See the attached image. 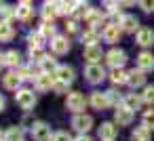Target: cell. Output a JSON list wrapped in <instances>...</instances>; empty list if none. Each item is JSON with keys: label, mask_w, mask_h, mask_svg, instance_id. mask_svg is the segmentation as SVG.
I'll use <instances>...</instances> for the list:
<instances>
[{"label": "cell", "mask_w": 154, "mask_h": 141, "mask_svg": "<svg viewBox=\"0 0 154 141\" xmlns=\"http://www.w3.org/2000/svg\"><path fill=\"white\" fill-rule=\"evenodd\" d=\"M53 141H72V137H70L66 130H57V133L53 135Z\"/></svg>", "instance_id": "cell-40"}, {"label": "cell", "mask_w": 154, "mask_h": 141, "mask_svg": "<svg viewBox=\"0 0 154 141\" xmlns=\"http://www.w3.org/2000/svg\"><path fill=\"white\" fill-rule=\"evenodd\" d=\"M0 141H5V135H2V133H0Z\"/></svg>", "instance_id": "cell-49"}, {"label": "cell", "mask_w": 154, "mask_h": 141, "mask_svg": "<svg viewBox=\"0 0 154 141\" xmlns=\"http://www.w3.org/2000/svg\"><path fill=\"white\" fill-rule=\"evenodd\" d=\"M40 32H42L47 38H49V36H55V23H53V19H45V23H42Z\"/></svg>", "instance_id": "cell-34"}, {"label": "cell", "mask_w": 154, "mask_h": 141, "mask_svg": "<svg viewBox=\"0 0 154 141\" xmlns=\"http://www.w3.org/2000/svg\"><path fill=\"white\" fill-rule=\"evenodd\" d=\"M85 59L89 63H97L101 59V49L97 44H91V46H85Z\"/></svg>", "instance_id": "cell-22"}, {"label": "cell", "mask_w": 154, "mask_h": 141, "mask_svg": "<svg viewBox=\"0 0 154 141\" xmlns=\"http://www.w3.org/2000/svg\"><path fill=\"white\" fill-rule=\"evenodd\" d=\"M141 97H143V101H146V103L154 105V86H146V88H143V95H141Z\"/></svg>", "instance_id": "cell-36"}, {"label": "cell", "mask_w": 154, "mask_h": 141, "mask_svg": "<svg viewBox=\"0 0 154 141\" xmlns=\"http://www.w3.org/2000/svg\"><path fill=\"white\" fill-rule=\"evenodd\" d=\"M108 99H110V103H118L120 101V95L116 91H108Z\"/></svg>", "instance_id": "cell-42"}, {"label": "cell", "mask_w": 154, "mask_h": 141, "mask_svg": "<svg viewBox=\"0 0 154 141\" xmlns=\"http://www.w3.org/2000/svg\"><path fill=\"white\" fill-rule=\"evenodd\" d=\"M76 141H93V139H91V137H87V135H85V133H80V137H78V139H76Z\"/></svg>", "instance_id": "cell-46"}, {"label": "cell", "mask_w": 154, "mask_h": 141, "mask_svg": "<svg viewBox=\"0 0 154 141\" xmlns=\"http://www.w3.org/2000/svg\"><path fill=\"white\" fill-rule=\"evenodd\" d=\"M15 101H17V105H19L21 110H32V107L36 105V95H34V91L21 88V91H17Z\"/></svg>", "instance_id": "cell-1"}, {"label": "cell", "mask_w": 154, "mask_h": 141, "mask_svg": "<svg viewBox=\"0 0 154 141\" xmlns=\"http://www.w3.org/2000/svg\"><path fill=\"white\" fill-rule=\"evenodd\" d=\"M40 68H42V72H55V70H57V61H55L51 55H45V57L40 59Z\"/></svg>", "instance_id": "cell-30"}, {"label": "cell", "mask_w": 154, "mask_h": 141, "mask_svg": "<svg viewBox=\"0 0 154 141\" xmlns=\"http://www.w3.org/2000/svg\"><path fill=\"white\" fill-rule=\"evenodd\" d=\"M137 68L143 70V72H152V70H154V55L148 53V51L139 53V55H137Z\"/></svg>", "instance_id": "cell-13"}, {"label": "cell", "mask_w": 154, "mask_h": 141, "mask_svg": "<svg viewBox=\"0 0 154 141\" xmlns=\"http://www.w3.org/2000/svg\"><path fill=\"white\" fill-rule=\"evenodd\" d=\"M97 40H99V34H97V30H95V28H89V30L82 34V44H85V46L97 44Z\"/></svg>", "instance_id": "cell-26"}, {"label": "cell", "mask_w": 154, "mask_h": 141, "mask_svg": "<svg viewBox=\"0 0 154 141\" xmlns=\"http://www.w3.org/2000/svg\"><path fill=\"white\" fill-rule=\"evenodd\" d=\"M53 82H55V76H51L49 72H42L36 76V88L38 91H49L53 88Z\"/></svg>", "instance_id": "cell-14"}, {"label": "cell", "mask_w": 154, "mask_h": 141, "mask_svg": "<svg viewBox=\"0 0 154 141\" xmlns=\"http://www.w3.org/2000/svg\"><path fill=\"white\" fill-rule=\"evenodd\" d=\"M21 57H19V53L17 51H9V53H5V61H7V65H11V68H19V61Z\"/></svg>", "instance_id": "cell-31"}, {"label": "cell", "mask_w": 154, "mask_h": 141, "mask_svg": "<svg viewBox=\"0 0 154 141\" xmlns=\"http://www.w3.org/2000/svg\"><path fill=\"white\" fill-rule=\"evenodd\" d=\"M2 110H5V97L0 95V112H2Z\"/></svg>", "instance_id": "cell-47"}, {"label": "cell", "mask_w": 154, "mask_h": 141, "mask_svg": "<svg viewBox=\"0 0 154 141\" xmlns=\"http://www.w3.org/2000/svg\"><path fill=\"white\" fill-rule=\"evenodd\" d=\"M74 4H76V2H68V0H57V13H59V15H63V17H68V15H72Z\"/></svg>", "instance_id": "cell-28"}, {"label": "cell", "mask_w": 154, "mask_h": 141, "mask_svg": "<svg viewBox=\"0 0 154 141\" xmlns=\"http://www.w3.org/2000/svg\"><path fill=\"white\" fill-rule=\"evenodd\" d=\"M45 34L42 32H32V34H28V42H30V46H40L42 42H45Z\"/></svg>", "instance_id": "cell-32"}, {"label": "cell", "mask_w": 154, "mask_h": 141, "mask_svg": "<svg viewBox=\"0 0 154 141\" xmlns=\"http://www.w3.org/2000/svg\"><path fill=\"white\" fill-rule=\"evenodd\" d=\"M0 13H2V19H5V21H11L13 17H17V7H9V4H5L2 9H0Z\"/></svg>", "instance_id": "cell-33"}, {"label": "cell", "mask_w": 154, "mask_h": 141, "mask_svg": "<svg viewBox=\"0 0 154 141\" xmlns=\"http://www.w3.org/2000/svg\"><path fill=\"white\" fill-rule=\"evenodd\" d=\"M127 84L129 86H133V88H137V86H143L146 84V72L143 70H131L129 72V76H127Z\"/></svg>", "instance_id": "cell-11"}, {"label": "cell", "mask_w": 154, "mask_h": 141, "mask_svg": "<svg viewBox=\"0 0 154 141\" xmlns=\"http://www.w3.org/2000/svg\"><path fill=\"white\" fill-rule=\"evenodd\" d=\"M106 61L110 68H122L127 63V53L122 49H112L108 55H106Z\"/></svg>", "instance_id": "cell-6"}, {"label": "cell", "mask_w": 154, "mask_h": 141, "mask_svg": "<svg viewBox=\"0 0 154 141\" xmlns=\"http://www.w3.org/2000/svg\"><path fill=\"white\" fill-rule=\"evenodd\" d=\"M66 30H68V32H76V30H78L76 21H68V23H66Z\"/></svg>", "instance_id": "cell-44"}, {"label": "cell", "mask_w": 154, "mask_h": 141, "mask_svg": "<svg viewBox=\"0 0 154 141\" xmlns=\"http://www.w3.org/2000/svg\"><path fill=\"white\" fill-rule=\"evenodd\" d=\"M42 57H45V53L40 51V46H30V59H32V61H38V63H40Z\"/></svg>", "instance_id": "cell-35"}, {"label": "cell", "mask_w": 154, "mask_h": 141, "mask_svg": "<svg viewBox=\"0 0 154 141\" xmlns=\"http://www.w3.org/2000/svg\"><path fill=\"white\" fill-rule=\"evenodd\" d=\"M53 91H55V93H66V91H68V82L55 78V82H53Z\"/></svg>", "instance_id": "cell-39"}, {"label": "cell", "mask_w": 154, "mask_h": 141, "mask_svg": "<svg viewBox=\"0 0 154 141\" xmlns=\"http://www.w3.org/2000/svg\"><path fill=\"white\" fill-rule=\"evenodd\" d=\"M17 74L21 76V80H30V78H36V76L32 74V70H30V68H21V65L17 68Z\"/></svg>", "instance_id": "cell-38"}, {"label": "cell", "mask_w": 154, "mask_h": 141, "mask_svg": "<svg viewBox=\"0 0 154 141\" xmlns=\"http://www.w3.org/2000/svg\"><path fill=\"white\" fill-rule=\"evenodd\" d=\"M116 133H118V128H116L112 122H103V124L99 126V139H103V141H114Z\"/></svg>", "instance_id": "cell-16"}, {"label": "cell", "mask_w": 154, "mask_h": 141, "mask_svg": "<svg viewBox=\"0 0 154 141\" xmlns=\"http://www.w3.org/2000/svg\"><path fill=\"white\" fill-rule=\"evenodd\" d=\"M51 49H53L55 55H66V53L70 51V40H68L66 36H53Z\"/></svg>", "instance_id": "cell-9"}, {"label": "cell", "mask_w": 154, "mask_h": 141, "mask_svg": "<svg viewBox=\"0 0 154 141\" xmlns=\"http://www.w3.org/2000/svg\"><path fill=\"white\" fill-rule=\"evenodd\" d=\"M85 78H87L91 84H97V82H101V80L106 78V72H103L101 65H97V63H89L87 70H85Z\"/></svg>", "instance_id": "cell-4"}, {"label": "cell", "mask_w": 154, "mask_h": 141, "mask_svg": "<svg viewBox=\"0 0 154 141\" xmlns=\"http://www.w3.org/2000/svg\"><path fill=\"white\" fill-rule=\"evenodd\" d=\"M72 2H85V0H72Z\"/></svg>", "instance_id": "cell-50"}, {"label": "cell", "mask_w": 154, "mask_h": 141, "mask_svg": "<svg viewBox=\"0 0 154 141\" xmlns=\"http://www.w3.org/2000/svg\"><path fill=\"white\" fill-rule=\"evenodd\" d=\"M114 120L118 126H129L133 122V110H129L125 103L122 105H116V112H114Z\"/></svg>", "instance_id": "cell-3"}, {"label": "cell", "mask_w": 154, "mask_h": 141, "mask_svg": "<svg viewBox=\"0 0 154 141\" xmlns=\"http://www.w3.org/2000/svg\"><path fill=\"white\" fill-rule=\"evenodd\" d=\"M13 36H15V30H13V26H11V21H0V42H9V40H13Z\"/></svg>", "instance_id": "cell-19"}, {"label": "cell", "mask_w": 154, "mask_h": 141, "mask_svg": "<svg viewBox=\"0 0 154 141\" xmlns=\"http://www.w3.org/2000/svg\"><path fill=\"white\" fill-rule=\"evenodd\" d=\"M0 9H2V0H0Z\"/></svg>", "instance_id": "cell-51"}, {"label": "cell", "mask_w": 154, "mask_h": 141, "mask_svg": "<svg viewBox=\"0 0 154 141\" xmlns=\"http://www.w3.org/2000/svg\"><path fill=\"white\" fill-rule=\"evenodd\" d=\"M120 30H122V32H137V30H139V21H137V17H133V15H125L122 21H120Z\"/></svg>", "instance_id": "cell-20"}, {"label": "cell", "mask_w": 154, "mask_h": 141, "mask_svg": "<svg viewBox=\"0 0 154 141\" xmlns=\"http://www.w3.org/2000/svg\"><path fill=\"white\" fill-rule=\"evenodd\" d=\"M131 139H133V141H150V128H148L146 124L135 126V130H133Z\"/></svg>", "instance_id": "cell-25"}, {"label": "cell", "mask_w": 154, "mask_h": 141, "mask_svg": "<svg viewBox=\"0 0 154 141\" xmlns=\"http://www.w3.org/2000/svg\"><path fill=\"white\" fill-rule=\"evenodd\" d=\"M5 141H23V130L17 128V126H11L5 133Z\"/></svg>", "instance_id": "cell-29"}, {"label": "cell", "mask_w": 154, "mask_h": 141, "mask_svg": "<svg viewBox=\"0 0 154 141\" xmlns=\"http://www.w3.org/2000/svg\"><path fill=\"white\" fill-rule=\"evenodd\" d=\"M118 2H120L122 7H131V4H135V0H118Z\"/></svg>", "instance_id": "cell-45"}, {"label": "cell", "mask_w": 154, "mask_h": 141, "mask_svg": "<svg viewBox=\"0 0 154 141\" xmlns=\"http://www.w3.org/2000/svg\"><path fill=\"white\" fill-rule=\"evenodd\" d=\"M127 76H129V74H125L122 68H112V72H110V80H112L114 84H125V82H127Z\"/></svg>", "instance_id": "cell-27"}, {"label": "cell", "mask_w": 154, "mask_h": 141, "mask_svg": "<svg viewBox=\"0 0 154 141\" xmlns=\"http://www.w3.org/2000/svg\"><path fill=\"white\" fill-rule=\"evenodd\" d=\"M85 21H87L89 28H97V26L101 23V13H99L97 9H87V13H85Z\"/></svg>", "instance_id": "cell-21"}, {"label": "cell", "mask_w": 154, "mask_h": 141, "mask_svg": "<svg viewBox=\"0 0 154 141\" xmlns=\"http://www.w3.org/2000/svg\"><path fill=\"white\" fill-rule=\"evenodd\" d=\"M53 76L57 78V80H63V82H72L74 80V70L70 68V65H57V70L53 72Z\"/></svg>", "instance_id": "cell-15"}, {"label": "cell", "mask_w": 154, "mask_h": 141, "mask_svg": "<svg viewBox=\"0 0 154 141\" xmlns=\"http://www.w3.org/2000/svg\"><path fill=\"white\" fill-rule=\"evenodd\" d=\"M19 82H21V76H19L17 72H9V74H5V78H2V84H5V88H9V91H17Z\"/></svg>", "instance_id": "cell-17"}, {"label": "cell", "mask_w": 154, "mask_h": 141, "mask_svg": "<svg viewBox=\"0 0 154 141\" xmlns=\"http://www.w3.org/2000/svg\"><path fill=\"white\" fill-rule=\"evenodd\" d=\"M59 13H57V0H47L42 4V17L45 19H55Z\"/></svg>", "instance_id": "cell-23"}, {"label": "cell", "mask_w": 154, "mask_h": 141, "mask_svg": "<svg viewBox=\"0 0 154 141\" xmlns=\"http://www.w3.org/2000/svg\"><path fill=\"white\" fill-rule=\"evenodd\" d=\"M85 105H87V99H85V95L82 93H70L68 95V99H66V107L70 110V112H82L85 110Z\"/></svg>", "instance_id": "cell-2"}, {"label": "cell", "mask_w": 154, "mask_h": 141, "mask_svg": "<svg viewBox=\"0 0 154 141\" xmlns=\"http://www.w3.org/2000/svg\"><path fill=\"white\" fill-rule=\"evenodd\" d=\"M72 126H74L78 133H89L91 126H93V118L87 116V114H80V112H78V114L72 118Z\"/></svg>", "instance_id": "cell-7"}, {"label": "cell", "mask_w": 154, "mask_h": 141, "mask_svg": "<svg viewBox=\"0 0 154 141\" xmlns=\"http://www.w3.org/2000/svg\"><path fill=\"white\" fill-rule=\"evenodd\" d=\"M91 105H93L95 110L103 112V110H108L112 103H110V99H108V93H99V91H95V93L91 95Z\"/></svg>", "instance_id": "cell-10"}, {"label": "cell", "mask_w": 154, "mask_h": 141, "mask_svg": "<svg viewBox=\"0 0 154 141\" xmlns=\"http://www.w3.org/2000/svg\"><path fill=\"white\" fill-rule=\"evenodd\" d=\"M135 40H137L139 46H150V44H154V30H150V28H139Z\"/></svg>", "instance_id": "cell-12"}, {"label": "cell", "mask_w": 154, "mask_h": 141, "mask_svg": "<svg viewBox=\"0 0 154 141\" xmlns=\"http://www.w3.org/2000/svg\"><path fill=\"white\" fill-rule=\"evenodd\" d=\"M32 137H34V141H49V139H53L51 126H49L47 122H36V124H32Z\"/></svg>", "instance_id": "cell-5"}, {"label": "cell", "mask_w": 154, "mask_h": 141, "mask_svg": "<svg viewBox=\"0 0 154 141\" xmlns=\"http://www.w3.org/2000/svg\"><path fill=\"white\" fill-rule=\"evenodd\" d=\"M103 7L106 9H116L118 7V0H103Z\"/></svg>", "instance_id": "cell-43"}, {"label": "cell", "mask_w": 154, "mask_h": 141, "mask_svg": "<svg viewBox=\"0 0 154 141\" xmlns=\"http://www.w3.org/2000/svg\"><path fill=\"white\" fill-rule=\"evenodd\" d=\"M5 63H7V61H5V55L0 53V65H5Z\"/></svg>", "instance_id": "cell-48"}, {"label": "cell", "mask_w": 154, "mask_h": 141, "mask_svg": "<svg viewBox=\"0 0 154 141\" xmlns=\"http://www.w3.org/2000/svg\"><path fill=\"white\" fill-rule=\"evenodd\" d=\"M146 101H143V97H139V95H135V93H131V95H127L125 97V105L129 107V110H141V105H143Z\"/></svg>", "instance_id": "cell-24"}, {"label": "cell", "mask_w": 154, "mask_h": 141, "mask_svg": "<svg viewBox=\"0 0 154 141\" xmlns=\"http://www.w3.org/2000/svg\"><path fill=\"white\" fill-rule=\"evenodd\" d=\"M120 26H116V23H108L106 28H103V32H101V36H103V40L106 42H110V44H114V42H118V38H120Z\"/></svg>", "instance_id": "cell-8"}, {"label": "cell", "mask_w": 154, "mask_h": 141, "mask_svg": "<svg viewBox=\"0 0 154 141\" xmlns=\"http://www.w3.org/2000/svg\"><path fill=\"white\" fill-rule=\"evenodd\" d=\"M143 124H146L150 130H154V110H148V112L143 114Z\"/></svg>", "instance_id": "cell-37"}, {"label": "cell", "mask_w": 154, "mask_h": 141, "mask_svg": "<svg viewBox=\"0 0 154 141\" xmlns=\"http://www.w3.org/2000/svg\"><path fill=\"white\" fill-rule=\"evenodd\" d=\"M139 7H141L146 13H152V11H154V0H139Z\"/></svg>", "instance_id": "cell-41"}, {"label": "cell", "mask_w": 154, "mask_h": 141, "mask_svg": "<svg viewBox=\"0 0 154 141\" xmlns=\"http://www.w3.org/2000/svg\"><path fill=\"white\" fill-rule=\"evenodd\" d=\"M32 4H30V0H21V2L17 4V19H21V21H28L30 17H32Z\"/></svg>", "instance_id": "cell-18"}]
</instances>
